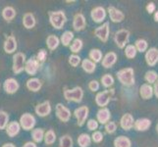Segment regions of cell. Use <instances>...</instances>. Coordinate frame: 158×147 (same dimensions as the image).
Instances as JSON below:
<instances>
[{
    "instance_id": "20",
    "label": "cell",
    "mask_w": 158,
    "mask_h": 147,
    "mask_svg": "<svg viewBox=\"0 0 158 147\" xmlns=\"http://www.w3.org/2000/svg\"><path fill=\"white\" fill-rule=\"evenodd\" d=\"M135 124V119L132 114L126 113L120 119V126L124 130H131L134 128Z\"/></svg>"
},
{
    "instance_id": "33",
    "label": "cell",
    "mask_w": 158,
    "mask_h": 147,
    "mask_svg": "<svg viewBox=\"0 0 158 147\" xmlns=\"http://www.w3.org/2000/svg\"><path fill=\"white\" fill-rule=\"evenodd\" d=\"M102 58H103V55H102V52L100 49H98V48L90 49V51L89 53V59L91 60L92 62H94L95 64L100 63Z\"/></svg>"
},
{
    "instance_id": "15",
    "label": "cell",
    "mask_w": 158,
    "mask_h": 147,
    "mask_svg": "<svg viewBox=\"0 0 158 147\" xmlns=\"http://www.w3.org/2000/svg\"><path fill=\"white\" fill-rule=\"evenodd\" d=\"M20 88V84L18 80L14 78H9L4 80L3 83V89L7 94H14Z\"/></svg>"
},
{
    "instance_id": "9",
    "label": "cell",
    "mask_w": 158,
    "mask_h": 147,
    "mask_svg": "<svg viewBox=\"0 0 158 147\" xmlns=\"http://www.w3.org/2000/svg\"><path fill=\"white\" fill-rule=\"evenodd\" d=\"M55 113H56V117L62 123L69 122V120L71 119V116H72V113H71L70 109L65 105H63L62 103H58V104H56Z\"/></svg>"
},
{
    "instance_id": "44",
    "label": "cell",
    "mask_w": 158,
    "mask_h": 147,
    "mask_svg": "<svg viewBox=\"0 0 158 147\" xmlns=\"http://www.w3.org/2000/svg\"><path fill=\"white\" fill-rule=\"evenodd\" d=\"M47 56H48V54H47V51L45 50V49H40V50H39V52L36 53L35 58H36L37 61H39L40 64H43L46 61Z\"/></svg>"
},
{
    "instance_id": "34",
    "label": "cell",
    "mask_w": 158,
    "mask_h": 147,
    "mask_svg": "<svg viewBox=\"0 0 158 147\" xmlns=\"http://www.w3.org/2000/svg\"><path fill=\"white\" fill-rule=\"evenodd\" d=\"M77 142L80 147H89L91 143V137L88 133H81L78 137Z\"/></svg>"
},
{
    "instance_id": "2",
    "label": "cell",
    "mask_w": 158,
    "mask_h": 147,
    "mask_svg": "<svg viewBox=\"0 0 158 147\" xmlns=\"http://www.w3.org/2000/svg\"><path fill=\"white\" fill-rule=\"evenodd\" d=\"M118 80L125 86H132L135 84V71L133 68H124L116 73Z\"/></svg>"
},
{
    "instance_id": "31",
    "label": "cell",
    "mask_w": 158,
    "mask_h": 147,
    "mask_svg": "<svg viewBox=\"0 0 158 147\" xmlns=\"http://www.w3.org/2000/svg\"><path fill=\"white\" fill-rule=\"evenodd\" d=\"M59 39H60V43H61L63 46L68 47L74 40V32L71 31H64L63 35H61V37H60Z\"/></svg>"
},
{
    "instance_id": "35",
    "label": "cell",
    "mask_w": 158,
    "mask_h": 147,
    "mask_svg": "<svg viewBox=\"0 0 158 147\" xmlns=\"http://www.w3.org/2000/svg\"><path fill=\"white\" fill-rule=\"evenodd\" d=\"M56 133L53 129H48L47 132H45L44 133V137H43V140H44V143L48 146H50L52 144L55 143L56 141Z\"/></svg>"
},
{
    "instance_id": "14",
    "label": "cell",
    "mask_w": 158,
    "mask_h": 147,
    "mask_svg": "<svg viewBox=\"0 0 158 147\" xmlns=\"http://www.w3.org/2000/svg\"><path fill=\"white\" fill-rule=\"evenodd\" d=\"M18 48V43L14 35H7L3 43V49L7 54H15Z\"/></svg>"
},
{
    "instance_id": "55",
    "label": "cell",
    "mask_w": 158,
    "mask_h": 147,
    "mask_svg": "<svg viewBox=\"0 0 158 147\" xmlns=\"http://www.w3.org/2000/svg\"><path fill=\"white\" fill-rule=\"evenodd\" d=\"M67 3H72V2H75V1H70V0H68V1H66Z\"/></svg>"
},
{
    "instance_id": "11",
    "label": "cell",
    "mask_w": 158,
    "mask_h": 147,
    "mask_svg": "<svg viewBox=\"0 0 158 147\" xmlns=\"http://www.w3.org/2000/svg\"><path fill=\"white\" fill-rule=\"evenodd\" d=\"M107 15V11L104 7L102 6H96L91 10L90 12V18L91 20L96 24H101L105 20Z\"/></svg>"
},
{
    "instance_id": "41",
    "label": "cell",
    "mask_w": 158,
    "mask_h": 147,
    "mask_svg": "<svg viewBox=\"0 0 158 147\" xmlns=\"http://www.w3.org/2000/svg\"><path fill=\"white\" fill-rule=\"evenodd\" d=\"M137 54H138V51L134 44H128L126 47H125V56H126L128 59L132 60V59L135 58Z\"/></svg>"
},
{
    "instance_id": "5",
    "label": "cell",
    "mask_w": 158,
    "mask_h": 147,
    "mask_svg": "<svg viewBox=\"0 0 158 147\" xmlns=\"http://www.w3.org/2000/svg\"><path fill=\"white\" fill-rule=\"evenodd\" d=\"M114 94H115V89L114 88H109V89L98 92L95 96L96 105L100 108H105L109 104V102L112 99Z\"/></svg>"
},
{
    "instance_id": "40",
    "label": "cell",
    "mask_w": 158,
    "mask_h": 147,
    "mask_svg": "<svg viewBox=\"0 0 158 147\" xmlns=\"http://www.w3.org/2000/svg\"><path fill=\"white\" fill-rule=\"evenodd\" d=\"M157 80H158V74L153 70L148 71L144 75V80L146 81V84H154V83Z\"/></svg>"
},
{
    "instance_id": "19",
    "label": "cell",
    "mask_w": 158,
    "mask_h": 147,
    "mask_svg": "<svg viewBox=\"0 0 158 147\" xmlns=\"http://www.w3.org/2000/svg\"><path fill=\"white\" fill-rule=\"evenodd\" d=\"M117 59H118V56H117V54L115 52L110 51V52L106 53L105 55L103 56L102 60H101L102 67H104L105 69L112 68L114 65L116 64Z\"/></svg>"
},
{
    "instance_id": "8",
    "label": "cell",
    "mask_w": 158,
    "mask_h": 147,
    "mask_svg": "<svg viewBox=\"0 0 158 147\" xmlns=\"http://www.w3.org/2000/svg\"><path fill=\"white\" fill-rule=\"evenodd\" d=\"M74 116L77 120V125L79 127H83L86 123L89 114V108L88 106H80L75 109Z\"/></svg>"
},
{
    "instance_id": "6",
    "label": "cell",
    "mask_w": 158,
    "mask_h": 147,
    "mask_svg": "<svg viewBox=\"0 0 158 147\" xmlns=\"http://www.w3.org/2000/svg\"><path fill=\"white\" fill-rule=\"evenodd\" d=\"M131 32L129 30L126 29H121L115 32L114 35V41H115L116 45L120 49H124L128 45V42L130 39Z\"/></svg>"
},
{
    "instance_id": "7",
    "label": "cell",
    "mask_w": 158,
    "mask_h": 147,
    "mask_svg": "<svg viewBox=\"0 0 158 147\" xmlns=\"http://www.w3.org/2000/svg\"><path fill=\"white\" fill-rule=\"evenodd\" d=\"M19 124L21 126V129H23L24 130H32L35 127L36 124V120L35 116L31 113H24L23 115L20 117L19 120Z\"/></svg>"
},
{
    "instance_id": "4",
    "label": "cell",
    "mask_w": 158,
    "mask_h": 147,
    "mask_svg": "<svg viewBox=\"0 0 158 147\" xmlns=\"http://www.w3.org/2000/svg\"><path fill=\"white\" fill-rule=\"evenodd\" d=\"M27 62V56L23 52H16L13 55L12 70L15 75H19L24 72L25 65Z\"/></svg>"
},
{
    "instance_id": "21",
    "label": "cell",
    "mask_w": 158,
    "mask_h": 147,
    "mask_svg": "<svg viewBox=\"0 0 158 147\" xmlns=\"http://www.w3.org/2000/svg\"><path fill=\"white\" fill-rule=\"evenodd\" d=\"M111 119V112L110 110L105 107V108H100L96 113V121L98 122V124L105 125L108 122H110Z\"/></svg>"
},
{
    "instance_id": "52",
    "label": "cell",
    "mask_w": 158,
    "mask_h": 147,
    "mask_svg": "<svg viewBox=\"0 0 158 147\" xmlns=\"http://www.w3.org/2000/svg\"><path fill=\"white\" fill-rule=\"evenodd\" d=\"M1 147H16V145L12 142H6V143H4Z\"/></svg>"
},
{
    "instance_id": "30",
    "label": "cell",
    "mask_w": 158,
    "mask_h": 147,
    "mask_svg": "<svg viewBox=\"0 0 158 147\" xmlns=\"http://www.w3.org/2000/svg\"><path fill=\"white\" fill-rule=\"evenodd\" d=\"M81 69L84 70V72L88 74H92L95 72L96 70V64L94 62H92L89 59H84L81 63Z\"/></svg>"
},
{
    "instance_id": "18",
    "label": "cell",
    "mask_w": 158,
    "mask_h": 147,
    "mask_svg": "<svg viewBox=\"0 0 158 147\" xmlns=\"http://www.w3.org/2000/svg\"><path fill=\"white\" fill-rule=\"evenodd\" d=\"M86 27V20L83 13H77L73 18V29L75 31H81Z\"/></svg>"
},
{
    "instance_id": "23",
    "label": "cell",
    "mask_w": 158,
    "mask_h": 147,
    "mask_svg": "<svg viewBox=\"0 0 158 147\" xmlns=\"http://www.w3.org/2000/svg\"><path fill=\"white\" fill-rule=\"evenodd\" d=\"M21 130V126L19 122L17 121H12L9 122L6 129H5V132H6V134L9 137H15L16 135H18Z\"/></svg>"
},
{
    "instance_id": "45",
    "label": "cell",
    "mask_w": 158,
    "mask_h": 147,
    "mask_svg": "<svg viewBox=\"0 0 158 147\" xmlns=\"http://www.w3.org/2000/svg\"><path fill=\"white\" fill-rule=\"evenodd\" d=\"M105 133L108 134H113L117 130V124L115 122H108L104 125Z\"/></svg>"
},
{
    "instance_id": "46",
    "label": "cell",
    "mask_w": 158,
    "mask_h": 147,
    "mask_svg": "<svg viewBox=\"0 0 158 147\" xmlns=\"http://www.w3.org/2000/svg\"><path fill=\"white\" fill-rule=\"evenodd\" d=\"M90 137H91V141H94V143H100L103 140V138H104V134L101 132H99V130H95V132L92 133Z\"/></svg>"
},
{
    "instance_id": "48",
    "label": "cell",
    "mask_w": 158,
    "mask_h": 147,
    "mask_svg": "<svg viewBox=\"0 0 158 147\" xmlns=\"http://www.w3.org/2000/svg\"><path fill=\"white\" fill-rule=\"evenodd\" d=\"M100 88V84L98 80H91L89 83V89L92 92H96Z\"/></svg>"
},
{
    "instance_id": "36",
    "label": "cell",
    "mask_w": 158,
    "mask_h": 147,
    "mask_svg": "<svg viewBox=\"0 0 158 147\" xmlns=\"http://www.w3.org/2000/svg\"><path fill=\"white\" fill-rule=\"evenodd\" d=\"M84 46V42L81 39H74V40L72 41V43L70 44V50L73 54H77L79 53L81 49H83Z\"/></svg>"
},
{
    "instance_id": "38",
    "label": "cell",
    "mask_w": 158,
    "mask_h": 147,
    "mask_svg": "<svg viewBox=\"0 0 158 147\" xmlns=\"http://www.w3.org/2000/svg\"><path fill=\"white\" fill-rule=\"evenodd\" d=\"M135 47L137 49L138 52H140V53H143V52H146V50L148 49V43L145 39H139L135 41Z\"/></svg>"
},
{
    "instance_id": "26",
    "label": "cell",
    "mask_w": 158,
    "mask_h": 147,
    "mask_svg": "<svg viewBox=\"0 0 158 147\" xmlns=\"http://www.w3.org/2000/svg\"><path fill=\"white\" fill-rule=\"evenodd\" d=\"M139 95L144 100L151 99L152 96H153V88L151 86V84H148L146 83L141 84L139 88Z\"/></svg>"
},
{
    "instance_id": "17",
    "label": "cell",
    "mask_w": 158,
    "mask_h": 147,
    "mask_svg": "<svg viewBox=\"0 0 158 147\" xmlns=\"http://www.w3.org/2000/svg\"><path fill=\"white\" fill-rule=\"evenodd\" d=\"M106 11L109 15L110 21L113 22V23H122V22L125 20V14L121 10L117 9L116 7L109 6Z\"/></svg>"
},
{
    "instance_id": "50",
    "label": "cell",
    "mask_w": 158,
    "mask_h": 147,
    "mask_svg": "<svg viewBox=\"0 0 158 147\" xmlns=\"http://www.w3.org/2000/svg\"><path fill=\"white\" fill-rule=\"evenodd\" d=\"M152 88H153V95H155L158 98V80L154 83V85Z\"/></svg>"
},
{
    "instance_id": "54",
    "label": "cell",
    "mask_w": 158,
    "mask_h": 147,
    "mask_svg": "<svg viewBox=\"0 0 158 147\" xmlns=\"http://www.w3.org/2000/svg\"><path fill=\"white\" fill-rule=\"evenodd\" d=\"M156 133H157V134H158V123H157V125H156Z\"/></svg>"
},
{
    "instance_id": "42",
    "label": "cell",
    "mask_w": 158,
    "mask_h": 147,
    "mask_svg": "<svg viewBox=\"0 0 158 147\" xmlns=\"http://www.w3.org/2000/svg\"><path fill=\"white\" fill-rule=\"evenodd\" d=\"M8 123H9V114L4 110H0V130L6 129Z\"/></svg>"
},
{
    "instance_id": "43",
    "label": "cell",
    "mask_w": 158,
    "mask_h": 147,
    "mask_svg": "<svg viewBox=\"0 0 158 147\" xmlns=\"http://www.w3.org/2000/svg\"><path fill=\"white\" fill-rule=\"evenodd\" d=\"M68 63L72 67L76 68L81 63V57L78 55V54H72V55H70L69 58H68Z\"/></svg>"
},
{
    "instance_id": "10",
    "label": "cell",
    "mask_w": 158,
    "mask_h": 147,
    "mask_svg": "<svg viewBox=\"0 0 158 147\" xmlns=\"http://www.w3.org/2000/svg\"><path fill=\"white\" fill-rule=\"evenodd\" d=\"M109 34H110V28H109V23L105 22L101 26L97 27L94 30V35L102 42H107L109 39Z\"/></svg>"
},
{
    "instance_id": "32",
    "label": "cell",
    "mask_w": 158,
    "mask_h": 147,
    "mask_svg": "<svg viewBox=\"0 0 158 147\" xmlns=\"http://www.w3.org/2000/svg\"><path fill=\"white\" fill-rule=\"evenodd\" d=\"M44 129L41 128H36L31 130V138L35 143H40L44 137Z\"/></svg>"
},
{
    "instance_id": "1",
    "label": "cell",
    "mask_w": 158,
    "mask_h": 147,
    "mask_svg": "<svg viewBox=\"0 0 158 147\" xmlns=\"http://www.w3.org/2000/svg\"><path fill=\"white\" fill-rule=\"evenodd\" d=\"M49 23L55 30H62L67 22V16L64 11H49L48 12Z\"/></svg>"
},
{
    "instance_id": "53",
    "label": "cell",
    "mask_w": 158,
    "mask_h": 147,
    "mask_svg": "<svg viewBox=\"0 0 158 147\" xmlns=\"http://www.w3.org/2000/svg\"><path fill=\"white\" fill-rule=\"evenodd\" d=\"M153 19H154V22L158 23V10L154 12V14H153Z\"/></svg>"
},
{
    "instance_id": "29",
    "label": "cell",
    "mask_w": 158,
    "mask_h": 147,
    "mask_svg": "<svg viewBox=\"0 0 158 147\" xmlns=\"http://www.w3.org/2000/svg\"><path fill=\"white\" fill-rule=\"evenodd\" d=\"M45 42H46L47 48L49 49V50L53 51V50H55V49L58 48V46L60 44V39H59V37L55 35H49L46 37Z\"/></svg>"
},
{
    "instance_id": "24",
    "label": "cell",
    "mask_w": 158,
    "mask_h": 147,
    "mask_svg": "<svg viewBox=\"0 0 158 147\" xmlns=\"http://www.w3.org/2000/svg\"><path fill=\"white\" fill-rule=\"evenodd\" d=\"M36 25V19L31 12H27L23 16V26L27 30L34 29Z\"/></svg>"
},
{
    "instance_id": "13",
    "label": "cell",
    "mask_w": 158,
    "mask_h": 147,
    "mask_svg": "<svg viewBox=\"0 0 158 147\" xmlns=\"http://www.w3.org/2000/svg\"><path fill=\"white\" fill-rule=\"evenodd\" d=\"M51 110H52V107H51V103L49 100L43 101L42 103H40V104H37L35 107V113L40 118L47 117L51 113Z\"/></svg>"
},
{
    "instance_id": "39",
    "label": "cell",
    "mask_w": 158,
    "mask_h": 147,
    "mask_svg": "<svg viewBox=\"0 0 158 147\" xmlns=\"http://www.w3.org/2000/svg\"><path fill=\"white\" fill-rule=\"evenodd\" d=\"M100 83L101 84L104 86L105 88H110L114 84V78L113 76L110 74H105L103 75L101 79H100Z\"/></svg>"
},
{
    "instance_id": "47",
    "label": "cell",
    "mask_w": 158,
    "mask_h": 147,
    "mask_svg": "<svg viewBox=\"0 0 158 147\" xmlns=\"http://www.w3.org/2000/svg\"><path fill=\"white\" fill-rule=\"evenodd\" d=\"M98 122L94 119H89V121H86V128L90 132H95V130L98 129Z\"/></svg>"
},
{
    "instance_id": "12",
    "label": "cell",
    "mask_w": 158,
    "mask_h": 147,
    "mask_svg": "<svg viewBox=\"0 0 158 147\" xmlns=\"http://www.w3.org/2000/svg\"><path fill=\"white\" fill-rule=\"evenodd\" d=\"M40 67V64L36 60L35 56H31L29 60H27L24 71L28 75H30L32 77V76L36 75V73L39 72Z\"/></svg>"
},
{
    "instance_id": "3",
    "label": "cell",
    "mask_w": 158,
    "mask_h": 147,
    "mask_svg": "<svg viewBox=\"0 0 158 147\" xmlns=\"http://www.w3.org/2000/svg\"><path fill=\"white\" fill-rule=\"evenodd\" d=\"M64 98L69 102H76L80 103L83 100L84 97V89L81 86H75L74 88L65 89L63 91Z\"/></svg>"
},
{
    "instance_id": "37",
    "label": "cell",
    "mask_w": 158,
    "mask_h": 147,
    "mask_svg": "<svg viewBox=\"0 0 158 147\" xmlns=\"http://www.w3.org/2000/svg\"><path fill=\"white\" fill-rule=\"evenodd\" d=\"M73 146H74V141L71 135L64 134L60 137L58 147H73Z\"/></svg>"
},
{
    "instance_id": "27",
    "label": "cell",
    "mask_w": 158,
    "mask_h": 147,
    "mask_svg": "<svg viewBox=\"0 0 158 147\" xmlns=\"http://www.w3.org/2000/svg\"><path fill=\"white\" fill-rule=\"evenodd\" d=\"M1 15H2V18L6 22H12L15 19L16 15H17V12H16L14 7L6 6V7L3 8Z\"/></svg>"
},
{
    "instance_id": "25",
    "label": "cell",
    "mask_w": 158,
    "mask_h": 147,
    "mask_svg": "<svg viewBox=\"0 0 158 147\" xmlns=\"http://www.w3.org/2000/svg\"><path fill=\"white\" fill-rule=\"evenodd\" d=\"M26 86L30 91L37 92V91H40L42 88V81H41V80L37 79V78H31L27 80Z\"/></svg>"
},
{
    "instance_id": "22",
    "label": "cell",
    "mask_w": 158,
    "mask_h": 147,
    "mask_svg": "<svg viewBox=\"0 0 158 147\" xmlns=\"http://www.w3.org/2000/svg\"><path fill=\"white\" fill-rule=\"evenodd\" d=\"M151 121L148 118H140L135 121L134 129L137 132H146L151 127Z\"/></svg>"
},
{
    "instance_id": "16",
    "label": "cell",
    "mask_w": 158,
    "mask_h": 147,
    "mask_svg": "<svg viewBox=\"0 0 158 147\" xmlns=\"http://www.w3.org/2000/svg\"><path fill=\"white\" fill-rule=\"evenodd\" d=\"M144 59L149 67H154L158 63V48L150 47L148 49L144 54Z\"/></svg>"
},
{
    "instance_id": "49",
    "label": "cell",
    "mask_w": 158,
    "mask_h": 147,
    "mask_svg": "<svg viewBox=\"0 0 158 147\" xmlns=\"http://www.w3.org/2000/svg\"><path fill=\"white\" fill-rule=\"evenodd\" d=\"M146 11H148V14H153L156 10V5L154 4V2H148L146 4V7H145Z\"/></svg>"
},
{
    "instance_id": "28",
    "label": "cell",
    "mask_w": 158,
    "mask_h": 147,
    "mask_svg": "<svg viewBox=\"0 0 158 147\" xmlns=\"http://www.w3.org/2000/svg\"><path fill=\"white\" fill-rule=\"evenodd\" d=\"M114 147H132V141L128 137L119 135L114 139Z\"/></svg>"
},
{
    "instance_id": "51",
    "label": "cell",
    "mask_w": 158,
    "mask_h": 147,
    "mask_svg": "<svg viewBox=\"0 0 158 147\" xmlns=\"http://www.w3.org/2000/svg\"><path fill=\"white\" fill-rule=\"evenodd\" d=\"M22 147H37V145H36V143L34 142V141H27Z\"/></svg>"
}]
</instances>
